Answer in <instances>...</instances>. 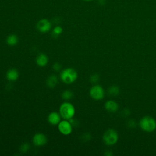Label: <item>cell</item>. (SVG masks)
Listing matches in <instances>:
<instances>
[{
  "mask_svg": "<svg viewBox=\"0 0 156 156\" xmlns=\"http://www.w3.org/2000/svg\"><path fill=\"white\" fill-rule=\"evenodd\" d=\"M33 143L36 146H41L47 143L46 136L41 133H36L32 138Z\"/></svg>",
  "mask_w": 156,
  "mask_h": 156,
  "instance_id": "ba28073f",
  "label": "cell"
},
{
  "mask_svg": "<svg viewBox=\"0 0 156 156\" xmlns=\"http://www.w3.org/2000/svg\"><path fill=\"white\" fill-rule=\"evenodd\" d=\"M59 112L63 119L69 120L74 116L75 114V108L71 103L65 102L60 105Z\"/></svg>",
  "mask_w": 156,
  "mask_h": 156,
  "instance_id": "6da1fadb",
  "label": "cell"
},
{
  "mask_svg": "<svg viewBox=\"0 0 156 156\" xmlns=\"http://www.w3.org/2000/svg\"><path fill=\"white\" fill-rule=\"evenodd\" d=\"M61 115L60 113H58L55 112H52L49 113L48 119V122L52 125H57L61 121Z\"/></svg>",
  "mask_w": 156,
  "mask_h": 156,
  "instance_id": "9c48e42d",
  "label": "cell"
},
{
  "mask_svg": "<svg viewBox=\"0 0 156 156\" xmlns=\"http://www.w3.org/2000/svg\"><path fill=\"white\" fill-rule=\"evenodd\" d=\"M108 94L111 96H116L119 93V88L116 86H112L108 88Z\"/></svg>",
  "mask_w": 156,
  "mask_h": 156,
  "instance_id": "2e32d148",
  "label": "cell"
},
{
  "mask_svg": "<svg viewBox=\"0 0 156 156\" xmlns=\"http://www.w3.org/2000/svg\"><path fill=\"white\" fill-rule=\"evenodd\" d=\"M61 80L66 84L73 83L77 78V71L71 68H68L63 69L60 73Z\"/></svg>",
  "mask_w": 156,
  "mask_h": 156,
  "instance_id": "7a4b0ae2",
  "label": "cell"
},
{
  "mask_svg": "<svg viewBox=\"0 0 156 156\" xmlns=\"http://www.w3.org/2000/svg\"><path fill=\"white\" fill-rule=\"evenodd\" d=\"M99 77L96 74H94L92 75L90 77V81L92 83H96L97 82L99 81Z\"/></svg>",
  "mask_w": 156,
  "mask_h": 156,
  "instance_id": "d6986e66",
  "label": "cell"
},
{
  "mask_svg": "<svg viewBox=\"0 0 156 156\" xmlns=\"http://www.w3.org/2000/svg\"><path fill=\"white\" fill-rule=\"evenodd\" d=\"M29 149V144L28 143H24L20 147V151L22 152H26Z\"/></svg>",
  "mask_w": 156,
  "mask_h": 156,
  "instance_id": "ac0fdd59",
  "label": "cell"
},
{
  "mask_svg": "<svg viewBox=\"0 0 156 156\" xmlns=\"http://www.w3.org/2000/svg\"><path fill=\"white\" fill-rule=\"evenodd\" d=\"M58 130L60 133H62L63 135H69L72 132V124L71 122L68 121L63 120L61 121L58 126Z\"/></svg>",
  "mask_w": 156,
  "mask_h": 156,
  "instance_id": "8992f818",
  "label": "cell"
},
{
  "mask_svg": "<svg viewBox=\"0 0 156 156\" xmlns=\"http://www.w3.org/2000/svg\"><path fill=\"white\" fill-rule=\"evenodd\" d=\"M58 82V79L56 76L51 75L50 76L46 81V83L48 86L50 88H54Z\"/></svg>",
  "mask_w": 156,
  "mask_h": 156,
  "instance_id": "5bb4252c",
  "label": "cell"
},
{
  "mask_svg": "<svg viewBox=\"0 0 156 156\" xmlns=\"http://www.w3.org/2000/svg\"><path fill=\"white\" fill-rule=\"evenodd\" d=\"M19 77L18 71L15 69H10L6 73V78L9 81H15Z\"/></svg>",
  "mask_w": 156,
  "mask_h": 156,
  "instance_id": "8fae6325",
  "label": "cell"
},
{
  "mask_svg": "<svg viewBox=\"0 0 156 156\" xmlns=\"http://www.w3.org/2000/svg\"><path fill=\"white\" fill-rule=\"evenodd\" d=\"M48 62V58L47 55L43 53L40 54L36 58V63L40 66H44Z\"/></svg>",
  "mask_w": 156,
  "mask_h": 156,
  "instance_id": "30bf717a",
  "label": "cell"
},
{
  "mask_svg": "<svg viewBox=\"0 0 156 156\" xmlns=\"http://www.w3.org/2000/svg\"><path fill=\"white\" fill-rule=\"evenodd\" d=\"M38 30L41 33H46L50 30L51 28V22L46 19H41L37 24Z\"/></svg>",
  "mask_w": 156,
  "mask_h": 156,
  "instance_id": "52a82bcc",
  "label": "cell"
},
{
  "mask_svg": "<svg viewBox=\"0 0 156 156\" xmlns=\"http://www.w3.org/2000/svg\"><path fill=\"white\" fill-rule=\"evenodd\" d=\"M53 69L56 71H58L61 69V65L58 63H55L53 65Z\"/></svg>",
  "mask_w": 156,
  "mask_h": 156,
  "instance_id": "ffe728a7",
  "label": "cell"
},
{
  "mask_svg": "<svg viewBox=\"0 0 156 156\" xmlns=\"http://www.w3.org/2000/svg\"><path fill=\"white\" fill-rule=\"evenodd\" d=\"M62 28L60 26H56L52 30V34L55 35H58L62 32Z\"/></svg>",
  "mask_w": 156,
  "mask_h": 156,
  "instance_id": "e0dca14e",
  "label": "cell"
},
{
  "mask_svg": "<svg viewBox=\"0 0 156 156\" xmlns=\"http://www.w3.org/2000/svg\"><path fill=\"white\" fill-rule=\"evenodd\" d=\"M117 132L113 129H108L105 132L103 135V141L107 145H113L118 141Z\"/></svg>",
  "mask_w": 156,
  "mask_h": 156,
  "instance_id": "277c9868",
  "label": "cell"
},
{
  "mask_svg": "<svg viewBox=\"0 0 156 156\" xmlns=\"http://www.w3.org/2000/svg\"><path fill=\"white\" fill-rule=\"evenodd\" d=\"M62 97L65 100H69L73 97V93L69 90H65L62 93Z\"/></svg>",
  "mask_w": 156,
  "mask_h": 156,
  "instance_id": "9a60e30c",
  "label": "cell"
},
{
  "mask_svg": "<svg viewBox=\"0 0 156 156\" xmlns=\"http://www.w3.org/2000/svg\"><path fill=\"white\" fill-rule=\"evenodd\" d=\"M6 42L8 45L13 46H15L18 42V38L15 34H11L9 35L6 39Z\"/></svg>",
  "mask_w": 156,
  "mask_h": 156,
  "instance_id": "4fadbf2b",
  "label": "cell"
},
{
  "mask_svg": "<svg viewBox=\"0 0 156 156\" xmlns=\"http://www.w3.org/2000/svg\"><path fill=\"white\" fill-rule=\"evenodd\" d=\"M98 3L101 5H103L105 4V0H98Z\"/></svg>",
  "mask_w": 156,
  "mask_h": 156,
  "instance_id": "44dd1931",
  "label": "cell"
},
{
  "mask_svg": "<svg viewBox=\"0 0 156 156\" xmlns=\"http://www.w3.org/2000/svg\"><path fill=\"white\" fill-rule=\"evenodd\" d=\"M90 96L95 100L102 99L104 96V91L102 87L99 85H96L91 87L90 90Z\"/></svg>",
  "mask_w": 156,
  "mask_h": 156,
  "instance_id": "5b68a950",
  "label": "cell"
},
{
  "mask_svg": "<svg viewBox=\"0 0 156 156\" xmlns=\"http://www.w3.org/2000/svg\"><path fill=\"white\" fill-rule=\"evenodd\" d=\"M105 108L107 110H108L109 112H115L118 110V105L114 101L110 100V101H107L106 103L105 104Z\"/></svg>",
  "mask_w": 156,
  "mask_h": 156,
  "instance_id": "7c38bea8",
  "label": "cell"
},
{
  "mask_svg": "<svg viewBox=\"0 0 156 156\" xmlns=\"http://www.w3.org/2000/svg\"><path fill=\"white\" fill-rule=\"evenodd\" d=\"M140 126L146 132H152L156 128V121L151 116H145L140 120Z\"/></svg>",
  "mask_w": 156,
  "mask_h": 156,
  "instance_id": "3957f363",
  "label": "cell"
},
{
  "mask_svg": "<svg viewBox=\"0 0 156 156\" xmlns=\"http://www.w3.org/2000/svg\"><path fill=\"white\" fill-rule=\"evenodd\" d=\"M84 1H91L93 0H84Z\"/></svg>",
  "mask_w": 156,
  "mask_h": 156,
  "instance_id": "7402d4cb",
  "label": "cell"
}]
</instances>
